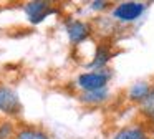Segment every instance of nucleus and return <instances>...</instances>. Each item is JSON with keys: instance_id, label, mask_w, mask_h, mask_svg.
Listing matches in <instances>:
<instances>
[{"instance_id": "1", "label": "nucleus", "mask_w": 154, "mask_h": 139, "mask_svg": "<svg viewBox=\"0 0 154 139\" xmlns=\"http://www.w3.org/2000/svg\"><path fill=\"white\" fill-rule=\"evenodd\" d=\"M146 10V5L141 2H123L113 10V17L118 22L123 23H131L136 22Z\"/></svg>"}, {"instance_id": "2", "label": "nucleus", "mask_w": 154, "mask_h": 139, "mask_svg": "<svg viewBox=\"0 0 154 139\" xmlns=\"http://www.w3.org/2000/svg\"><path fill=\"white\" fill-rule=\"evenodd\" d=\"M109 75L106 71H91V73H83L78 76V86L81 89H85V93L88 91H96V89L106 88Z\"/></svg>"}, {"instance_id": "3", "label": "nucleus", "mask_w": 154, "mask_h": 139, "mask_svg": "<svg viewBox=\"0 0 154 139\" xmlns=\"http://www.w3.org/2000/svg\"><path fill=\"white\" fill-rule=\"evenodd\" d=\"M22 109L18 94L8 86H0V111L5 114H18Z\"/></svg>"}, {"instance_id": "4", "label": "nucleus", "mask_w": 154, "mask_h": 139, "mask_svg": "<svg viewBox=\"0 0 154 139\" xmlns=\"http://www.w3.org/2000/svg\"><path fill=\"white\" fill-rule=\"evenodd\" d=\"M55 10L50 7L48 2H28L25 5V13H27L28 20L32 23H40L42 20H45L50 13H53Z\"/></svg>"}, {"instance_id": "5", "label": "nucleus", "mask_w": 154, "mask_h": 139, "mask_svg": "<svg viewBox=\"0 0 154 139\" xmlns=\"http://www.w3.org/2000/svg\"><path fill=\"white\" fill-rule=\"evenodd\" d=\"M66 33L71 43H81L90 35V26L80 20H70L66 23Z\"/></svg>"}, {"instance_id": "6", "label": "nucleus", "mask_w": 154, "mask_h": 139, "mask_svg": "<svg viewBox=\"0 0 154 139\" xmlns=\"http://www.w3.org/2000/svg\"><path fill=\"white\" fill-rule=\"evenodd\" d=\"M149 91H151V86L147 85V83H144V81H141V83H136V85H133L131 86V89H129V99L131 101H137V103H143L144 99H146V96L149 94Z\"/></svg>"}, {"instance_id": "7", "label": "nucleus", "mask_w": 154, "mask_h": 139, "mask_svg": "<svg viewBox=\"0 0 154 139\" xmlns=\"http://www.w3.org/2000/svg\"><path fill=\"white\" fill-rule=\"evenodd\" d=\"M113 139H147V137H146V132H144L143 128L134 126V128L121 129L119 132H116V134H114Z\"/></svg>"}, {"instance_id": "8", "label": "nucleus", "mask_w": 154, "mask_h": 139, "mask_svg": "<svg viewBox=\"0 0 154 139\" xmlns=\"http://www.w3.org/2000/svg\"><path fill=\"white\" fill-rule=\"evenodd\" d=\"M109 58H111L109 50H108L106 46H98L96 53H94L93 61H91L88 66H90V68H103V66L109 61Z\"/></svg>"}, {"instance_id": "9", "label": "nucleus", "mask_w": 154, "mask_h": 139, "mask_svg": "<svg viewBox=\"0 0 154 139\" xmlns=\"http://www.w3.org/2000/svg\"><path fill=\"white\" fill-rule=\"evenodd\" d=\"M108 98V89H96V91H88L81 94V101L88 103V104H98V103H103Z\"/></svg>"}, {"instance_id": "10", "label": "nucleus", "mask_w": 154, "mask_h": 139, "mask_svg": "<svg viewBox=\"0 0 154 139\" xmlns=\"http://www.w3.org/2000/svg\"><path fill=\"white\" fill-rule=\"evenodd\" d=\"M141 109H143V114L147 116V119L154 122V88L149 91L146 99L141 103Z\"/></svg>"}, {"instance_id": "11", "label": "nucleus", "mask_w": 154, "mask_h": 139, "mask_svg": "<svg viewBox=\"0 0 154 139\" xmlns=\"http://www.w3.org/2000/svg\"><path fill=\"white\" fill-rule=\"evenodd\" d=\"M15 139H50L45 132L38 131V129H32V128H25L22 131L17 132Z\"/></svg>"}, {"instance_id": "12", "label": "nucleus", "mask_w": 154, "mask_h": 139, "mask_svg": "<svg viewBox=\"0 0 154 139\" xmlns=\"http://www.w3.org/2000/svg\"><path fill=\"white\" fill-rule=\"evenodd\" d=\"M12 136H14V126H12V122L0 124V139H12Z\"/></svg>"}, {"instance_id": "13", "label": "nucleus", "mask_w": 154, "mask_h": 139, "mask_svg": "<svg viewBox=\"0 0 154 139\" xmlns=\"http://www.w3.org/2000/svg\"><path fill=\"white\" fill-rule=\"evenodd\" d=\"M108 7V2L104 0H96V2H91V8L93 10H104Z\"/></svg>"}]
</instances>
